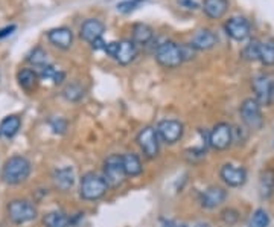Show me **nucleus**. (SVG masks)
<instances>
[{
    "instance_id": "1",
    "label": "nucleus",
    "mask_w": 274,
    "mask_h": 227,
    "mask_svg": "<svg viewBox=\"0 0 274 227\" xmlns=\"http://www.w3.org/2000/svg\"><path fill=\"white\" fill-rule=\"evenodd\" d=\"M30 174V162L23 156L9 157L2 168V180L6 185H18Z\"/></svg>"
},
{
    "instance_id": "2",
    "label": "nucleus",
    "mask_w": 274,
    "mask_h": 227,
    "mask_svg": "<svg viewBox=\"0 0 274 227\" xmlns=\"http://www.w3.org/2000/svg\"><path fill=\"white\" fill-rule=\"evenodd\" d=\"M108 188L110 186L104 176H99L96 173H87L81 179L79 195L87 202H96L107 194Z\"/></svg>"
},
{
    "instance_id": "3",
    "label": "nucleus",
    "mask_w": 274,
    "mask_h": 227,
    "mask_svg": "<svg viewBox=\"0 0 274 227\" xmlns=\"http://www.w3.org/2000/svg\"><path fill=\"white\" fill-rule=\"evenodd\" d=\"M156 60L162 67L175 69L185 63V55H183V46L177 44L175 41H163L157 46Z\"/></svg>"
},
{
    "instance_id": "4",
    "label": "nucleus",
    "mask_w": 274,
    "mask_h": 227,
    "mask_svg": "<svg viewBox=\"0 0 274 227\" xmlns=\"http://www.w3.org/2000/svg\"><path fill=\"white\" fill-rule=\"evenodd\" d=\"M125 169H124V160L119 154H111L104 162V179L107 180L110 188H119L125 182Z\"/></svg>"
},
{
    "instance_id": "5",
    "label": "nucleus",
    "mask_w": 274,
    "mask_h": 227,
    "mask_svg": "<svg viewBox=\"0 0 274 227\" xmlns=\"http://www.w3.org/2000/svg\"><path fill=\"white\" fill-rule=\"evenodd\" d=\"M8 217L15 224H24L37 218V208L27 200H12L8 205Z\"/></svg>"
},
{
    "instance_id": "6",
    "label": "nucleus",
    "mask_w": 274,
    "mask_h": 227,
    "mask_svg": "<svg viewBox=\"0 0 274 227\" xmlns=\"http://www.w3.org/2000/svg\"><path fill=\"white\" fill-rule=\"evenodd\" d=\"M159 133L154 127H145L137 134V145L140 147L142 153L148 159H154L159 156L160 151V142H159Z\"/></svg>"
},
{
    "instance_id": "7",
    "label": "nucleus",
    "mask_w": 274,
    "mask_h": 227,
    "mask_svg": "<svg viewBox=\"0 0 274 227\" xmlns=\"http://www.w3.org/2000/svg\"><path fill=\"white\" fill-rule=\"evenodd\" d=\"M241 118L242 122L246 124L250 130H261L264 125V118H262V111H261V104L249 98L241 104Z\"/></svg>"
},
{
    "instance_id": "8",
    "label": "nucleus",
    "mask_w": 274,
    "mask_h": 227,
    "mask_svg": "<svg viewBox=\"0 0 274 227\" xmlns=\"http://www.w3.org/2000/svg\"><path fill=\"white\" fill-rule=\"evenodd\" d=\"M233 142V128L226 124H217L209 133V145L217 150V151H224L227 150Z\"/></svg>"
},
{
    "instance_id": "9",
    "label": "nucleus",
    "mask_w": 274,
    "mask_h": 227,
    "mask_svg": "<svg viewBox=\"0 0 274 227\" xmlns=\"http://www.w3.org/2000/svg\"><path fill=\"white\" fill-rule=\"evenodd\" d=\"M224 29H226V34L235 40V41H244L250 37V23L246 17H241V15H235V17H230L226 24H224Z\"/></svg>"
},
{
    "instance_id": "10",
    "label": "nucleus",
    "mask_w": 274,
    "mask_h": 227,
    "mask_svg": "<svg viewBox=\"0 0 274 227\" xmlns=\"http://www.w3.org/2000/svg\"><path fill=\"white\" fill-rule=\"evenodd\" d=\"M157 133L159 137L165 142V144H175L183 137V133H185V127L180 121L175 119H163L159 122L157 125Z\"/></svg>"
},
{
    "instance_id": "11",
    "label": "nucleus",
    "mask_w": 274,
    "mask_h": 227,
    "mask_svg": "<svg viewBox=\"0 0 274 227\" xmlns=\"http://www.w3.org/2000/svg\"><path fill=\"white\" fill-rule=\"evenodd\" d=\"M253 92L261 105H270L273 102V78L270 75H258L253 79Z\"/></svg>"
},
{
    "instance_id": "12",
    "label": "nucleus",
    "mask_w": 274,
    "mask_h": 227,
    "mask_svg": "<svg viewBox=\"0 0 274 227\" xmlns=\"http://www.w3.org/2000/svg\"><path fill=\"white\" fill-rule=\"evenodd\" d=\"M221 180L230 188H239L247 182V171L242 166L226 163L220 171Z\"/></svg>"
},
{
    "instance_id": "13",
    "label": "nucleus",
    "mask_w": 274,
    "mask_h": 227,
    "mask_svg": "<svg viewBox=\"0 0 274 227\" xmlns=\"http://www.w3.org/2000/svg\"><path fill=\"white\" fill-rule=\"evenodd\" d=\"M227 198V191L220 186H210L207 188L201 197H200V205L204 209H215L221 206Z\"/></svg>"
},
{
    "instance_id": "14",
    "label": "nucleus",
    "mask_w": 274,
    "mask_h": 227,
    "mask_svg": "<svg viewBox=\"0 0 274 227\" xmlns=\"http://www.w3.org/2000/svg\"><path fill=\"white\" fill-rule=\"evenodd\" d=\"M104 32H105V24L98 18H88L79 27V37L87 43L101 38Z\"/></svg>"
},
{
    "instance_id": "15",
    "label": "nucleus",
    "mask_w": 274,
    "mask_h": 227,
    "mask_svg": "<svg viewBox=\"0 0 274 227\" xmlns=\"http://www.w3.org/2000/svg\"><path fill=\"white\" fill-rule=\"evenodd\" d=\"M47 40L58 49L67 50L73 44V32L69 27H55V29L47 31Z\"/></svg>"
},
{
    "instance_id": "16",
    "label": "nucleus",
    "mask_w": 274,
    "mask_h": 227,
    "mask_svg": "<svg viewBox=\"0 0 274 227\" xmlns=\"http://www.w3.org/2000/svg\"><path fill=\"white\" fill-rule=\"evenodd\" d=\"M217 43H218V38L210 29H200L192 35L189 46L194 50H210L217 46Z\"/></svg>"
},
{
    "instance_id": "17",
    "label": "nucleus",
    "mask_w": 274,
    "mask_h": 227,
    "mask_svg": "<svg viewBox=\"0 0 274 227\" xmlns=\"http://www.w3.org/2000/svg\"><path fill=\"white\" fill-rule=\"evenodd\" d=\"M137 56V44L133 40H120L119 41V47L116 52L114 60L122 64V66H127L130 63H133Z\"/></svg>"
},
{
    "instance_id": "18",
    "label": "nucleus",
    "mask_w": 274,
    "mask_h": 227,
    "mask_svg": "<svg viewBox=\"0 0 274 227\" xmlns=\"http://www.w3.org/2000/svg\"><path fill=\"white\" fill-rule=\"evenodd\" d=\"M201 9L209 18L220 20L229 9V0H203Z\"/></svg>"
},
{
    "instance_id": "19",
    "label": "nucleus",
    "mask_w": 274,
    "mask_h": 227,
    "mask_svg": "<svg viewBox=\"0 0 274 227\" xmlns=\"http://www.w3.org/2000/svg\"><path fill=\"white\" fill-rule=\"evenodd\" d=\"M152 38H154V31L152 27L146 23H134L131 27V40L136 44H148Z\"/></svg>"
},
{
    "instance_id": "20",
    "label": "nucleus",
    "mask_w": 274,
    "mask_h": 227,
    "mask_svg": "<svg viewBox=\"0 0 274 227\" xmlns=\"http://www.w3.org/2000/svg\"><path fill=\"white\" fill-rule=\"evenodd\" d=\"M53 183L59 191H69L75 183V173L72 168H61L56 169L53 174Z\"/></svg>"
},
{
    "instance_id": "21",
    "label": "nucleus",
    "mask_w": 274,
    "mask_h": 227,
    "mask_svg": "<svg viewBox=\"0 0 274 227\" xmlns=\"http://www.w3.org/2000/svg\"><path fill=\"white\" fill-rule=\"evenodd\" d=\"M17 81H18V86L26 90V92H32L37 89V84H38V75L35 70L32 69H21L17 73Z\"/></svg>"
},
{
    "instance_id": "22",
    "label": "nucleus",
    "mask_w": 274,
    "mask_h": 227,
    "mask_svg": "<svg viewBox=\"0 0 274 227\" xmlns=\"http://www.w3.org/2000/svg\"><path fill=\"white\" fill-rule=\"evenodd\" d=\"M122 160H124V169H125L127 177H137L142 174L143 166H142V162L137 154L127 153L122 156Z\"/></svg>"
},
{
    "instance_id": "23",
    "label": "nucleus",
    "mask_w": 274,
    "mask_h": 227,
    "mask_svg": "<svg viewBox=\"0 0 274 227\" xmlns=\"http://www.w3.org/2000/svg\"><path fill=\"white\" fill-rule=\"evenodd\" d=\"M259 192L262 198H270L274 194V169H267L259 180Z\"/></svg>"
},
{
    "instance_id": "24",
    "label": "nucleus",
    "mask_w": 274,
    "mask_h": 227,
    "mask_svg": "<svg viewBox=\"0 0 274 227\" xmlns=\"http://www.w3.org/2000/svg\"><path fill=\"white\" fill-rule=\"evenodd\" d=\"M21 127V121L18 116H6L2 122H0V134L5 137H14Z\"/></svg>"
},
{
    "instance_id": "25",
    "label": "nucleus",
    "mask_w": 274,
    "mask_h": 227,
    "mask_svg": "<svg viewBox=\"0 0 274 227\" xmlns=\"http://www.w3.org/2000/svg\"><path fill=\"white\" fill-rule=\"evenodd\" d=\"M43 223L46 227H69L70 226L69 217L63 212H58V211L46 214L43 218Z\"/></svg>"
},
{
    "instance_id": "26",
    "label": "nucleus",
    "mask_w": 274,
    "mask_h": 227,
    "mask_svg": "<svg viewBox=\"0 0 274 227\" xmlns=\"http://www.w3.org/2000/svg\"><path fill=\"white\" fill-rule=\"evenodd\" d=\"M259 61L264 66H274V41H261V56Z\"/></svg>"
},
{
    "instance_id": "27",
    "label": "nucleus",
    "mask_w": 274,
    "mask_h": 227,
    "mask_svg": "<svg viewBox=\"0 0 274 227\" xmlns=\"http://www.w3.org/2000/svg\"><path fill=\"white\" fill-rule=\"evenodd\" d=\"M241 55H242V58L247 60V61H259V56H261V41L259 40L249 41V44L244 46Z\"/></svg>"
},
{
    "instance_id": "28",
    "label": "nucleus",
    "mask_w": 274,
    "mask_h": 227,
    "mask_svg": "<svg viewBox=\"0 0 274 227\" xmlns=\"http://www.w3.org/2000/svg\"><path fill=\"white\" fill-rule=\"evenodd\" d=\"M63 96L69 102H76V101L84 98V89H82L81 84H78V82H70L63 89Z\"/></svg>"
},
{
    "instance_id": "29",
    "label": "nucleus",
    "mask_w": 274,
    "mask_h": 227,
    "mask_svg": "<svg viewBox=\"0 0 274 227\" xmlns=\"http://www.w3.org/2000/svg\"><path fill=\"white\" fill-rule=\"evenodd\" d=\"M27 61L30 63V64H34V66H37V67H44V66H47V52L43 49V47H34L32 50L29 52V55H27Z\"/></svg>"
},
{
    "instance_id": "30",
    "label": "nucleus",
    "mask_w": 274,
    "mask_h": 227,
    "mask_svg": "<svg viewBox=\"0 0 274 227\" xmlns=\"http://www.w3.org/2000/svg\"><path fill=\"white\" fill-rule=\"evenodd\" d=\"M250 227H268L270 226V215L264 209L255 211L252 220H250Z\"/></svg>"
},
{
    "instance_id": "31",
    "label": "nucleus",
    "mask_w": 274,
    "mask_h": 227,
    "mask_svg": "<svg viewBox=\"0 0 274 227\" xmlns=\"http://www.w3.org/2000/svg\"><path fill=\"white\" fill-rule=\"evenodd\" d=\"M145 2H148V0H124V2L117 3V11L122 12V14H130L136 9H139Z\"/></svg>"
},
{
    "instance_id": "32",
    "label": "nucleus",
    "mask_w": 274,
    "mask_h": 227,
    "mask_svg": "<svg viewBox=\"0 0 274 227\" xmlns=\"http://www.w3.org/2000/svg\"><path fill=\"white\" fill-rule=\"evenodd\" d=\"M221 220H223L227 226H233V224H236V223H238V220H239V214H238V211H235V209L229 208V209H224V211L221 212Z\"/></svg>"
},
{
    "instance_id": "33",
    "label": "nucleus",
    "mask_w": 274,
    "mask_h": 227,
    "mask_svg": "<svg viewBox=\"0 0 274 227\" xmlns=\"http://www.w3.org/2000/svg\"><path fill=\"white\" fill-rule=\"evenodd\" d=\"M52 128H53L55 133H64L66 128H67V122H66L64 119L58 118V119L52 121Z\"/></svg>"
},
{
    "instance_id": "34",
    "label": "nucleus",
    "mask_w": 274,
    "mask_h": 227,
    "mask_svg": "<svg viewBox=\"0 0 274 227\" xmlns=\"http://www.w3.org/2000/svg\"><path fill=\"white\" fill-rule=\"evenodd\" d=\"M90 46H91V49H93V50H105V47H107V41L101 37V38H96L95 41H91V43H90Z\"/></svg>"
},
{
    "instance_id": "35",
    "label": "nucleus",
    "mask_w": 274,
    "mask_h": 227,
    "mask_svg": "<svg viewBox=\"0 0 274 227\" xmlns=\"http://www.w3.org/2000/svg\"><path fill=\"white\" fill-rule=\"evenodd\" d=\"M178 3H180L183 8L192 9V11H195V9H198V8H200V5L195 2V0H178Z\"/></svg>"
},
{
    "instance_id": "36",
    "label": "nucleus",
    "mask_w": 274,
    "mask_h": 227,
    "mask_svg": "<svg viewBox=\"0 0 274 227\" xmlns=\"http://www.w3.org/2000/svg\"><path fill=\"white\" fill-rule=\"evenodd\" d=\"M117 47H119V41H111V43H107V47H105V53L110 55L111 58L116 56V52H117Z\"/></svg>"
},
{
    "instance_id": "37",
    "label": "nucleus",
    "mask_w": 274,
    "mask_h": 227,
    "mask_svg": "<svg viewBox=\"0 0 274 227\" xmlns=\"http://www.w3.org/2000/svg\"><path fill=\"white\" fill-rule=\"evenodd\" d=\"M17 29V26L15 24H9V26H5V27H2L0 29V40L2 38H6V37H9L14 31Z\"/></svg>"
},
{
    "instance_id": "38",
    "label": "nucleus",
    "mask_w": 274,
    "mask_h": 227,
    "mask_svg": "<svg viewBox=\"0 0 274 227\" xmlns=\"http://www.w3.org/2000/svg\"><path fill=\"white\" fill-rule=\"evenodd\" d=\"M195 227H210L209 224H206V223H200V224H197Z\"/></svg>"
},
{
    "instance_id": "39",
    "label": "nucleus",
    "mask_w": 274,
    "mask_h": 227,
    "mask_svg": "<svg viewBox=\"0 0 274 227\" xmlns=\"http://www.w3.org/2000/svg\"><path fill=\"white\" fill-rule=\"evenodd\" d=\"M273 101H274V78H273Z\"/></svg>"
},
{
    "instance_id": "40",
    "label": "nucleus",
    "mask_w": 274,
    "mask_h": 227,
    "mask_svg": "<svg viewBox=\"0 0 274 227\" xmlns=\"http://www.w3.org/2000/svg\"><path fill=\"white\" fill-rule=\"evenodd\" d=\"M180 227H188V226H180Z\"/></svg>"
}]
</instances>
